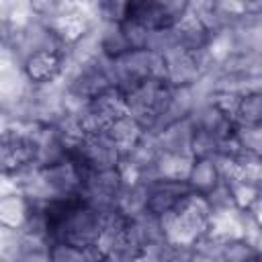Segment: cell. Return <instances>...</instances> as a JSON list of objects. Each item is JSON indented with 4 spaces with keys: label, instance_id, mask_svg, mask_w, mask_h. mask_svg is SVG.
I'll return each mask as SVG.
<instances>
[{
    "label": "cell",
    "instance_id": "6da1fadb",
    "mask_svg": "<svg viewBox=\"0 0 262 262\" xmlns=\"http://www.w3.org/2000/svg\"><path fill=\"white\" fill-rule=\"evenodd\" d=\"M49 244L63 242L78 248H96L104 229V211L88 205L80 194L41 207Z\"/></svg>",
    "mask_w": 262,
    "mask_h": 262
},
{
    "label": "cell",
    "instance_id": "7a4b0ae2",
    "mask_svg": "<svg viewBox=\"0 0 262 262\" xmlns=\"http://www.w3.org/2000/svg\"><path fill=\"white\" fill-rule=\"evenodd\" d=\"M162 68L164 59L149 49H129L113 59H106L111 86L121 94H127L147 80L162 78Z\"/></svg>",
    "mask_w": 262,
    "mask_h": 262
},
{
    "label": "cell",
    "instance_id": "3957f363",
    "mask_svg": "<svg viewBox=\"0 0 262 262\" xmlns=\"http://www.w3.org/2000/svg\"><path fill=\"white\" fill-rule=\"evenodd\" d=\"M123 184H125V178H123L119 166L108 168V170L88 172V174H84L80 196L94 209L106 213V211H113Z\"/></svg>",
    "mask_w": 262,
    "mask_h": 262
},
{
    "label": "cell",
    "instance_id": "277c9868",
    "mask_svg": "<svg viewBox=\"0 0 262 262\" xmlns=\"http://www.w3.org/2000/svg\"><path fill=\"white\" fill-rule=\"evenodd\" d=\"M143 182H145V211L160 219L172 213L188 194H192L186 180L149 178Z\"/></svg>",
    "mask_w": 262,
    "mask_h": 262
},
{
    "label": "cell",
    "instance_id": "5b68a950",
    "mask_svg": "<svg viewBox=\"0 0 262 262\" xmlns=\"http://www.w3.org/2000/svg\"><path fill=\"white\" fill-rule=\"evenodd\" d=\"M31 86H49L61 82L66 74V51H43L35 53L20 66Z\"/></svg>",
    "mask_w": 262,
    "mask_h": 262
},
{
    "label": "cell",
    "instance_id": "8992f818",
    "mask_svg": "<svg viewBox=\"0 0 262 262\" xmlns=\"http://www.w3.org/2000/svg\"><path fill=\"white\" fill-rule=\"evenodd\" d=\"M160 154H174V156H192V123L190 119H180L176 123L166 125L164 129L149 133Z\"/></svg>",
    "mask_w": 262,
    "mask_h": 262
},
{
    "label": "cell",
    "instance_id": "52a82bcc",
    "mask_svg": "<svg viewBox=\"0 0 262 262\" xmlns=\"http://www.w3.org/2000/svg\"><path fill=\"white\" fill-rule=\"evenodd\" d=\"M186 184L190 192L199 196H209L215 188H219L223 180L215 158H192L186 174Z\"/></svg>",
    "mask_w": 262,
    "mask_h": 262
},
{
    "label": "cell",
    "instance_id": "ba28073f",
    "mask_svg": "<svg viewBox=\"0 0 262 262\" xmlns=\"http://www.w3.org/2000/svg\"><path fill=\"white\" fill-rule=\"evenodd\" d=\"M35 205L16 188L0 194V227L8 231H20L29 221Z\"/></svg>",
    "mask_w": 262,
    "mask_h": 262
},
{
    "label": "cell",
    "instance_id": "9c48e42d",
    "mask_svg": "<svg viewBox=\"0 0 262 262\" xmlns=\"http://www.w3.org/2000/svg\"><path fill=\"white\" fill-rule=\"evenodd\" d=\"M106 137L117 145V149L123 154L127 149H131L143 135H145V129L129 115H123L119 117L117 121H113L108 127H106Z\"/></svg>",
    "mask_w": 262,
    "mask_h": 262
},
{
    "label": "cell",
    "instance_id": "30bf717a",
    "mask_svg": "<svg viewBox=\"0 0 262 262\" xmlns=\"http://www.w3.org/2000/svg\"><path fill=\"white\" fill-rule=\"evenodd\" d=\"M100 256L98 248H78L63 242L49 244V262H94Z\"/></svg>",
    "mask_w": 262,
    "mask_h": 262
},
{
    "label": "cell",
    "instance_id": "8fae6325",
    "mask_svg": "<svg viewBox=\"0 0 262 262\" xmlns=\"http://www.w3.org/2000/svg\"><path fill=\"white\" fill-rule=\"evenodd\" d=\"M233 121L237 125H260V121H262V94H260V90L246 92L244 96H239L235 113H233Z\"/></svg>",
    "mask_w": 262,
    "mask_h": 262
},
{
    "label": "cell",
    "instance_id": "7c38bea8",
    "mask_svg": "<svg viewBox=\"0 0 262 262\" xmlns=\"http://www.w3.org/2000/svg\"><path fill=\"white\" fill-rule=\"evenodd\" d=\"M231 139L237 147L239 154H250V156H260L262 147V127L260 125H237L233 127Z\"/></svg>",
    "mask_w": 262,
    "mask_h": 262
},
{
    "label": "cell",
    "instance_id": "4fadbf2b",
    "mask_svg": "<svg viewBox=\"0 0 262 262\" xmlns=\"http://www.w3.org/2000/svg\"><path fill=\"white\" fill-rule=\"evenodd\" d=\"M10 33H12V23L0 14V45H6Z\"/></svg>",
    "mask_w": 262,
    "mask_h": 262
}]
</instances>
